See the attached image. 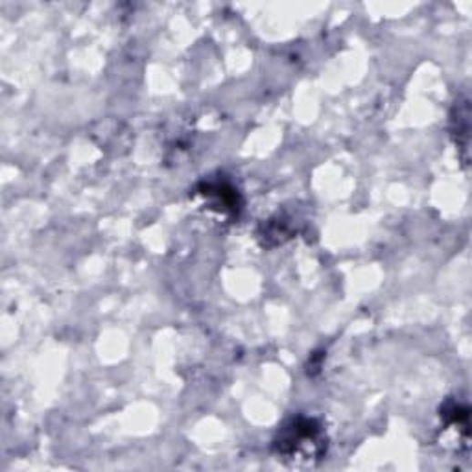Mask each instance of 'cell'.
<instances>
[{
  "label": "cell",
  "mask_w": 472,
  "mask_h": 472,
  "mask_svg": "<svg viewBox=\"0 0 472 472\" xmlns=\"http://www.w3.org/2000/svg\"><path fill=\"white\" fill-rule=\"evenodd\" d=\"M273 452L279 459L295 467H308L320 461L327 452V436L322 423L306 416L286 421L273 439Z\"/></svg>",
  "instance_id": "1"
},
{
  "label": "cell",
  "mask_w": 472,
  "mask_h": 472,
  "mask_svg": "<svg viewBox=\"0 0 472 472\" xmlns=\"http://www.w3.org/2000/svg\"><path fill=\"white\" fill-rule=\"evenodd\" d=\"M441 428L445 436L454 437V445L459 448H468V406L456 399L446 401L441 410Z\"/></svg>",
  "instance_id": "2"
},
{
  "label": "cell",
  "mask_w": 472,
  "mask_h": 472,
  "mask_svg": "<svg viewBox=\"0 0 472 472\" xmlns=\"http://www.w3.org/2000/svg\"><path fill=\"white\" fill-rule=\"evenodd\" d=\"M200 196L209 200V209L221 212L223 216H234L241 210L239 190L231 187L229 183H205L200 189Z\"/></svg>",
  "instance_id": "3"
},
{
  "label": "cell",
  "mask_w": 472,
  "mask_h": 472,
  "mask_svg": "<svg viewBox=\"0 0 472 472\" xmlns=\"http://www.w3.org/2000/svg\"><path fill=\"white\" fill-rule=\"evenodd\" d=\"M450 131H452L457 149L461 151V159L467 165L468 163V142H470V106H468L467 97L457 98V102L454 104V109L450 115Z\"/></svg>",
  "instance_id": "4"
}]
</instances>
